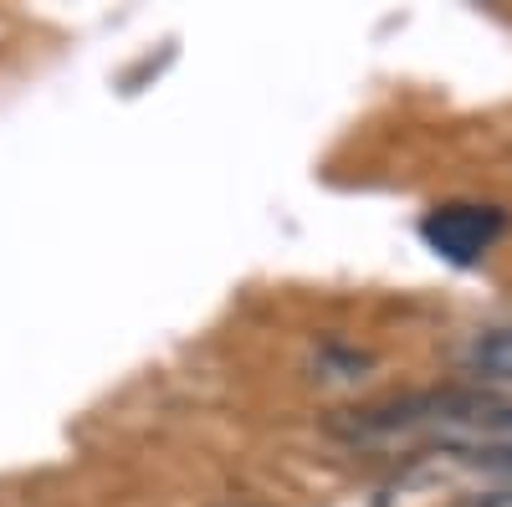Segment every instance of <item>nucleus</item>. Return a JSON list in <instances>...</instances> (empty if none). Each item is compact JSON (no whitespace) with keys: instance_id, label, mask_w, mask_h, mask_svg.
Returning a JSON list of instances; mask_svg holds the SVG:
<instances>
[{"instance_id":"obj_1","label":"nucleus","mask_w":512,"mask_h":507,"mask_svg":"<svg viewBox=\"0 0 512 507\" xmlns=\"http://www.w3.org/2000/svg\"><path fill=\"white\" fill-rule=\"evenodd\" d=\"M425 241H431V251H441L446 262H482L487 251L502 241L507 231V216L497 205H441L425 216Z\"/></svg>"},{"instance_id":"obj_2","label":"nucleus","mask_w":512,"mask_h":507,"mask_svg":"<svg viewBox=\"0 0 512 507\" xmlns=\"http://www.w3.org/2000/svg\"><path fill=\"white\" fill-rule=\"evenodd\" d=\"M456 359H461V369L472 374L487 395L512 400V323L472 333V338L461 344V354H456Z\"/></svg>"},{"instance_id":"obj_3","label":"nucleus","mask_w":512,"mask_h":507,"mask_svg":"<svg viewBox=\"0 0 512 507\" xmlns=\"http://www.w3.org/2000/svg\"><path fill=\"white\" fill-rule=\"evenodd\" d=\"M318 369H323V379H364V369H369V354H359V349H323L318 354Z\"/></svg>"},{"instance_id":"obj_4","label":"nucleus","mask_w":512,"mask_h":507,"mask_svg":"<svg viewBox=\"0 0 512 507\" xmlns=\"http://www.w3.org/2000/svg\"><path fill=\"white\" fill-rule=\"evenodd\" d=\"M456 507H512V487H507V482L482 487V492H472V497H461Z\"/></svg>"},{"instance_id":"obj_5","label":"nucleus","mask_w":512,"mask_h":507,"mask_svg":"<svg viewBox=\"0 0 512 507\" xmlns=\"http://www.w3.org/2000/svg\"><path fill=\"white\" fill-rule=\"evenodd\" d=\"M502 482H507V487H512V472H507V477H502Z\"/></svg>"}]
</instances>
